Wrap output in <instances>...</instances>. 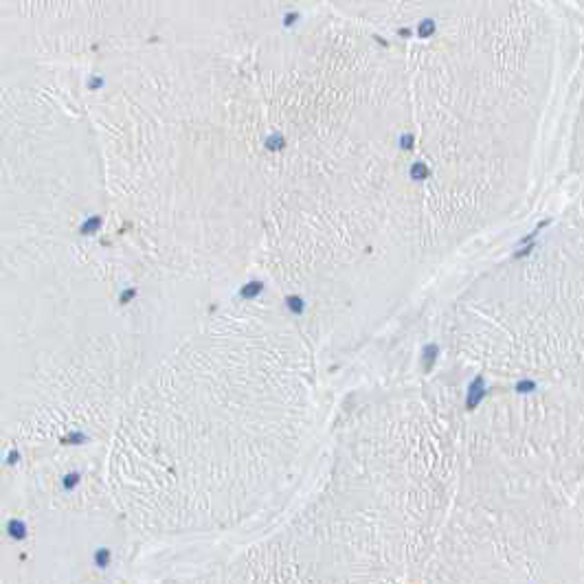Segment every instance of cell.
Wrapping results in <instances>:
<instances>
[{
	"mask_svg": "<svg viewBox=\"0 0 584 584\" xmlns=\"http://www.w3.org/2000/svg\"><path fill=\"white\" fill-rule=\"evenodd\" d=\"M101 229H103V215L101 213H90L86 220H81L77 233H79L81 237H93V235H97Z\"/></svg>",
	"mask_w": 584,
	"mask_h": 584,
	"instance_id": "cell-1",
	"label": "cell"
},
{
	"mask_svg": "<svg viewBox=\"0 0 584 584\" xmlns=\"http://www.w3.org/2000/svg\"><path fill=\"white\" fill-rule=\"evenodd\" d=\"M5 531H7V536H9L11 540H24V538L29 536V527H27V523H24L22 518H16V516L7 521Z\"/></svg>",
	"mask_w": 584,
	"mask_h": 584,
	"instance_id": "cell-2",
	"label": "cell"
},
{
	"mask_svg": "<svg viewBox=\"0 0 584 584\" xmlns=\"http://www.w3.org/2000/svg\"><path fill=\"white\" fill-rule=\"evenodd\" d=\"M264 292V281H259V279H251V281H246L242 288H239V299H246V301H251V299H257Z\"/></svg>",
	"mask_w": 584,
	"mask_h": 584,
	"instance_id": "cell-3",
	"label": "cell"
},
{
	"mask_svg": "<svg viewBox=\"0 0 584 584\" xmlns=\"http://www.w3.org/2000/svg\"><path fill=\"white\" fill-rule=\"evenodd\" d=\"M93 562L97 569H108L112 562V551L108 547H97L93 553Z\"/></svg>",
	"mask_w": 584,
	"mask_h": 584,
	"instance_id": "cell-4",
	"label": "cell"
},
{
	"mask_svg": "<svg viewBox=\"0 0 584 584\" xmlns=\"http://www.w3.org/2000/svg\"><path fill=\"white\" fill-rule=\"evenodd\" d=\"M88 442H90V437L84 430H68V435L62 437L64 446H84V444H88Z\"/></svg>",
	"mask_w": 584,
	"mask_h": 584,
	"instance_id": "cell-5",
	"label": "cell"
},
{
	"mask_svg": "<svg viewBox=\"0 0 584 584\" xmlns=\"http://www.w3.org/2000/svg\"><path fill=\"white\" fill-rule=\"evenodd\" d=\"M483 398V380L481 378H477V380L472 382V387H470V395H468V409L477 407V402Z\"/></svg>",
	"mask_w": 584,
	"mask_h": 584,
	"instance_id": "cell-6",
	"label": "cell"
},
{
	"mask_svg": "<svg viewBox=\"0 0 584 584\" xmlns=\"http://www.w3.org/2000/svg\"><path fill=\"white\" fill-rule=\"evenodd\" d=\"M264 147L268 152H279L286 147V138H283L281 134H270V136L264 138Z\"/></svg>",
	"mask_w": 584,
	"mask_h": 584,
	"instance_id": "cell-7",
	"label": "cell"
},
{
	"mask_svg": "<svg viewBox=\"0 0 584 584\" xmlns=\"http://www.w3.org/2000/svg\"><path fill=\"white\" fill-rule=\"evenodd\" d=\"M79 483H81V472H79V470H73V472L64 474V479H62V487L66 492H73L77 486H79Z\"/></svg>",
	"mask_w": 584,
	"mask_h": 584,
	"instance_id": "cell-8",
	"label": "cell"
},
{
	"mask_svg": "<svg viewBox=\"0 0 584 584\" xmlns=\"http://www.w3.org/2000/svg\"><path fill=\"white\" fill-rule=\"evenodd\" d=\"M286 308L292 312V314H301L306 306H303V299L299 297V294H288L286 297Z\"/></svg>",
	"mask_w": 584,
	"mask_h": 584,
	"instance_id": "cell-9",
	"label": "cell"
},
{
	"mask_svg": "<svg viewBox=\"0 0 584 584\" xmlns=\"http://www.w3.org/2000/svg\"><path fill=\"white\" fill-rule=\"evenodd\" d=\"M136 297H138V288L136 286H128V288H123V290L119 292V303L121 306H130Z\"/></svg>",
	"mask_w": 584,
	"mask_h": 584,
	"instance_id": "cell-10",
	"label": "cell"
},
{
	"mask_svg": "<svg viewBox=\"0 0 584 584\" xmlns=\"http://www.w3.org/2000/svg\"><path fill=\"white\" fill-rule=\"evenodd\" d=\"M103 84H106V79H103V75H99V73H93V75H88V79H86V86H88L90 90H99Z\"/></svg>",
	"mask_w": 584,
	"mask_h": 584,
	"instance_id": "cell-11",
	"label": "cell"
},
{
	"mask_svg": "<svg viewBox=\"0 0 584 584\" xmlns=\"http://www.w3.org/2000/svg\"><path fill=\"white\" fill-rule=\"evenodd\" d=\"M20 461V450H16V448H9L5 455V464L7 466H16Z\"/></svg>",
	"mask_w": 584,
	"mask_h": 584,
	"instance_id": "cell-12",
	"label": "cell"
},
{
	"mask_svg": "<svg viewBox=\"0 0 584 584\" xmlns=\"http://www.w3.org/2000/svg\"><path fill=\"white\" fill-rule=\"evenodd\" d=\"M297 20H299V14H286V18H283V27L290 29L292 24L297 22Z\"/></svg>",
	"mask_w": 584,
	"mask_h": 584,
	"instance_id": "cell-13",
	"label": "cell"
}]
</instances>
